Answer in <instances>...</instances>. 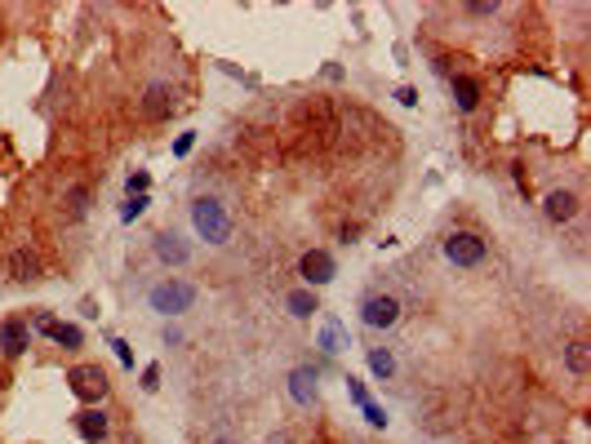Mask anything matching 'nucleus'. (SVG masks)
Here are the masks:
<instances>
[{
  "label": "nucleus",
  "instance_id": "19",
  "mask_svg": "<svg viewBox=\"0 0 591 444\" xmlns=\"http://www.w3.org/2000/svg\"><path fill=\"white\" fill-rule=\"evenodd\" d=\"M50 338H54L58 346H80V329H76V325H58V320H54Z\"/></svg>",
  "mask_w": 591,
  "mask_h": 444
},
{
  "label": "nucleus",
  "instance_id": "22",
  "mask_svg": "<svg viewBox=\"0 0 591 444\" xmlns=\"http://www.w3.org/2000/svg\"><path fill=\"white\" fill-rule=\"evenodd\" d=\"M125 187H129V196H147L151 178H147V174H129V183H125Z\"/></svg>",
  "mask_w": 591,
  "mask_h": 444
},
{
  "label": "nucleus",
  "instance_id": "28",
  "mask_svg": "<svg viewBox=\"0 0 591 444\" xmlns=\"http://www.w3.org/2000/svg\"><path fill=\"white\" fill-rule=\"evenodd\" d=\"M71 213H84V191H80V187L71 191Z\"/></svg>",
  "mask_w": 591,
  "mask_h": 444
},
{
  "label": "nucleus",
  "instance_id": "6",
  "mask_svg": "<svg viewBox=\"0 0 591 444\" xmlns=\"http://www.w3.org/2000/svg\"><path fill=\"white\" fill-rule=\"evenodd\" d=\"M360 320H365L369 329H391L396 320H401V303H396L391 293H373V298H365V307H360Z\"/></svg>",
  "mask_w": 591,
  "mask_h": 444
},
{
  "label": "nucleus",
  "instance_id": "25",
  "mask_svg": "<svg viewBox=\"0 0 591 444\" xmlns=\"http://www.w3.org/2000/svg\"><path fill=\"white\" fill-rule=\"evenodd\" d=\"M347 391H352V400H356V404H369V395H365V387H360L356 378H347Z\"/></svg>",
  "mask_w": 591,
  "mask_h": 444
},
{
  "label": "nucleus",
  "instance_id": "9",
  "mask_svg": "<svg viewBox=\"0 0 591 444\" xmlns=\"http://www.w3.org/2000/svg\"><path fill=\"white\" fill-rule=\"evenodd\" d=\"M40 254H36V249H14V254H9V275H14L18 284H31V280H40Z\"/></svg>",
  "mask_w": 591,
  "mask_h": 444
},
{
  "label": "nucleus",
  "instance_id": "3",
  "mask_svg": "<svg viewBox=\"0 0 591 444\" xmlns=\"http://www.w3.org/2000/svg\"><path fill=\"white\" fill-rule=\"evenodd\" d=\"M67 387H71L76 400L93 404V400H103V395H107V374H103L98 365H76V369H67Z\"/></svg>",
  "mask_w": 591,
  "mask_h": 444
},
{
  "label": "nucleus",
  "instance_id": "23",
  "mask_svg": "<svg viewBox=\"0 0 591 444\" xmlns=\"http://www.w3.org/2000/svg\"><path fill=\"white\" fill-rule=\"evenodd\" d=\"M112 351H116V360L125 369H134V351H129V342H120V338H112Z\"/></svg>",
  "mask_w": 591,
  "mask_h": 444
},
{
  "label": "nucleus",
  "instance_id": "11",
  "mask_svg": "<svg viewBox=\"0 0 591 444\" xmlns=\"http://www.w3.org/2000/svg\"><path fill=\"white\" fill-rule=\"evenodd\" d=\"M156 258H160V262H169V267H183V262L191 258V249L183 245V236L165 231V236H156Z\"/></svg>",
  "mask_w": 591,
  "mask_h": 444
},
{
  "label": "nucleus",
  "instance_id": "21",
  "mask_svg": "<svg viewBox=\"0 0 591 444\" xmlns=\"http://www.w3.org/2000/svg\"><path fill=\"white\" fill-rule=\"evenodd\" d=\"M360 409H365V422H369V427H387V409H378L373 400H369V404H360Z\"/></svg>",
  "mask_w": 591,
  "mask_h": 444
},
{
  "label": "nucleus",
  "instance_id": "2",
  "mask_svg": "<svg viewBox=\"0 0 591 444\" xmlns=\"http://www.w3.org/2000/svg\"><path fill=\"white\" fill-rule=\"evenodd\" d=\"M147 303H151V311H160V316H183V311H191V303H196V284L169 275V280L151 284Z\"/></svg>",
  "mask_w": 591,
  "mask_h": 444
},
{
  "label": "nucleus",
  "instance_id": "27",
  "mask_svg": "<svg viewBox=\"0 0 591 444\" xmlns=\"http://www.w3.org/2000/svg\"><path fill=\"white\" fill-rule=\"evenodd\" d=\"M396 98H401L405 107H414V102H418V89H409V85H405V89H396Z\"/></svg>",
  "mask_w": 591,
  "mask_h": 444
},
{
  "label": "nucleus",
  "instance_id": "17",
  "mask_svg": "<svg viewBox=\"0 0 591 444\" xmlns=\"http://www.w3.org/2000/svg\"><path fill=\"white\" fill-rule=\"evenodd\" d=\"M564 365H569L578 378H587V369H591V351H587V342H583V338L569 342V351H564Z\"/></svg>",
  "mask_w": 591,
  "mask_h": 444
},
{
  "label": "nucleus",
  "instance_id": "24",
  "mask_svg": "<svg viewBox=\"0 0 591 444\" xmlns=\"http://www.w3.org/2000/svg\"><path fill=\"white\" fill-rule=\"evenodd\" d=\"M160 387V365H147L142 369V391H156Z\"/></svg>",
  "mask_w": 591,
  "mask_h": 444
},
{
  "label": "nucleus",
  "instance_id": "8",
  "mask_svg": "<svg viewBox=\"0 0 591 444\" xmlns=\"http://www.w3.org/2000/svg\"><path fill=\"white\" fill-rule=\"evenodd\" d=\"M31 346V329H27V320H18V316H9L5 325H0V351H5L9 360H18L22 351Z\"/></svg>",
  "mask_w": 591,
  "mask_h": 444
},
{
  "label": "nucleus",
  "instance_id": "29",
  "mask_svg": "<svg viewBox=\"0 0 591 444\" xmlns=\"http://www.w3.org/2000/svg\"><path fill=\"white\" fill-rule=\"evenodd\" d=\"M36 329H40V333H50V329H54V316H45V311H40V316H36Z\"/></svg>",
  "mask_w": 591,
  "mask_h": 444
},
{
  "label": "nucleus",
  "instance_id": "15",
  "mask_svg": "<svg viewBox=\"0 0 591 444\" xmlns=\"http://www.w3.org/2000/svg\"><path fill=\"white\" fill-rule=\"evenodd\" d=\"M454 98L463 112H476V102H480V80L472 76H454Z\"/></svg>",
  "mask_w": 591,
  "mask_h": 444
},
{
  "label": "nucleus",
  "instance_id": "7",
  "mask_svg": "<svg viewBox=\"0 0 591 444\" xmlns=\"http://www.w3.org/2000/svg\"><path fill=\"white\" fill-rule=\"evenodd\" d=\"M289 395H294V404L311 409V404L320 400V378H316V369H311V365H298L294 374H289Z\"/></svg>",
  "mask_w": 591,
  "mask_h": 444
},
{
  "label": "nucleus",
  "instance_id": "10",
  "mask_svg": "<svg viewBox=\"0 0 591 444\" xmlns=\"http://www.w3.org/2000/svg\"><path fill=\"white\" fill-rule=\"evenodd\" d=\"M107 431H112V427H107V413H103V409H80V413H76V436H80L84 444H103Z\"/></svg>",
  "mask_w": 591,
  "mask_h": 444
},
{
  "label": "nucleus",
  "instance_id": "5",
  "mask_svg": "<svg viewBox=\"0 0 591 444\" xmlns=\"http://www.w3.org/2000/svg\"><path fill=\"white\" fill-rule=\"evenodd\" d=\"M334 254H324V249H311V254H303V262H298V275H303V289H320V284H329L334 280Z\"/></svg>",
  "mask_w": 591,
  "mask_h": 444
},
{
  "label": "nucleus",
  "instance_id": "4",
  "mask_svg": "<svg viewBox=\"0 0 591 444\" xmlns=\"http://www.w3.org/2000/svg\"><path fill=\"white\" fill-rule=\"evenodd\" d=\"M444 258H449L454 267H480V262H485V240L476 231H454L444 240Z\"/></svg>",
  "mask_w": 591,
  "mask_h": 444
},
{
  "label": "nucleus",
  "instance_id": "12",
  "mask_svg": "<svg viewBox=\"0 0 591 444\" xmlns=\"http://www.w3.org/2000/svg\"><path fill=\"white\" fill-rule=\"evenodd\" d=\"M174 112V89L169 85H151L147 89V98H142V116H151V120H160Z\"/></svg>",
  "mask_w": 591,
  "mask_h": 444
},
{
  "label": "nucleus",
  "instance_id": "26",
  "mask_svg": "<svg viewBox=\"0 0 591 444\" xmlns=\"http://www.w3.org/2000/svg\"><path fill=\"white\" fill-rule=\"evenodd\" d=\"M191 147H196V134H178V142H174V151H178V155H187Z\"/></svg>",
  "mask_w": 591,
  "mask_h": 444
},
{
  "label": "nucleus",
  "instance_id": "1",
  "mask_svg": "<svg viewBox=\"0 0 591 444\" xmlns=\"http://www.w3.org/2000/svg\"><path fill=\"white\" fill-rule=\"evenodd\" d=\"M191 227H196V236L209 240V245H227V240H232V218H227L223 200H214V196H200L196 205H191Z\"/></svg>",
  "mask_w": 591,
  "mask_h": 444
},
{
  "label": "nucleus",
  "instance_id": "20",
  "mask_svg": "<svg viewBox=\"0 0 591 444\" xmlns=\"http://www.w3.org/2000/svg\"><path fill=\"white\" fill-rule=\"evenodd\" d=\"M147 205H151L147 196H129L125 205H120V218H125V222H134V218H142V213H147Z\"/></svg>",
  "mask_w": 591,
  "mask_h": 444
},
{
  "label": "nucleus",
  "instance_id": "13",
  "mask_svg": "<svg viewBox=\"0 0 591 444\" xmlns=\"http://www.w3.org/2000/svg\"><path fill=\"white\" fill-rule=\"evenodd\" d=\"M574 213H578V196H574V191H551V196H547V218L551 222H569Z\"/></svg>",
  "mask_w": 591,
  "mask_h": 444
},
{
  "label": "nucleus",
  "instance_id": "30",
  "mask_svg": "<svg viewBox=\"0 0 591 444\" xmlns=\"http://www.w3.org/2000/svg\"><path fill=\"white\" fill-rule=\"evenodd\" d=\"M209 444H236V440H227V436H214V440H209Z\"/></svg>",
  "mask_w": 591,
  "mask_h": 444
},
{
  "label": "nucleus",
  "instance_id": "14",
  "mask_svg": "<svg viewBox=\"0 0 591 444\" xmlns=\"http://www.w3.org/2000/svg\"><path fill=\"white\" fill-rule=\"evenodd\" d=\"M285 311L289 316H298V320H311L320 311V303H316V289H294L285 298Z\"/></svg>",
  "mask_w": 591,
  "mask_h": 444
},
{
  "label": "nucleus",
  "instance_id": "18",
  "mask_svg": "<svg viewBox=\"0 0 591 444\" xmlns=\"http://www.w3.org/2000/svg\"><path fill=\"white\" fill-rule=\"evenodd\" d=\"M369 369H373V378H391V374H396V360H391V351L373 346V351H369Z\"/></svg>",
  "mask_w": 591,
  "mask_h": 444
},
{
  "label": "nucleus",
  "instance_id": "16",
  "mask_svg": "<svg viewBox=\"0 0 591 444\" xmlns=\"http://www.w3.org/2000/svg\"><path fill=\"white\" fill-rule=\"evenodd\" d=\"M343 346H347V333H343V325L329 316V320H324V329H320V351L334 355V351H343Z\"/></svg>",
  "mask_w": 591,
  "mask_h": 444
}]
</instances>
